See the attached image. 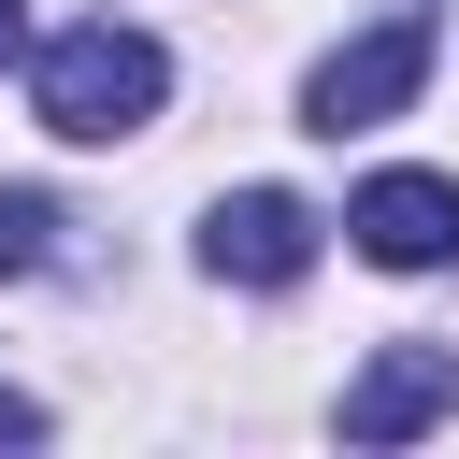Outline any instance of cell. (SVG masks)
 Returning <instances> with one entry per match:
<instances>
[{"label": "cell", "mask_w": 459, "mask_h": 459, "mask_svg": "<svg viewBox=\"0 0 459 459\" xmlns=\"http://www.w3.org/2000/svg\"><path fill=\"white\" fill-rule=\"evenodd\" d=\"M29 100H43V129H57V143H129V129L172 100V57H158V29L86 14V29H57V43H43Z\"/></svg>", "instance_id": "cell-1"}, {"label": "cell", "mask_w": 459, "mask_h": 459, "mask_svg": "<svg viewBox=\"0 0 459 459\" xmlns=\"http://www.w3.org/2000/svg\"><path fill=\"white\" fill-rule=\"evenodd\" d=\"M430 86V14H387V29H359V43H330L316 57V86H301V129H387L402 100Z\"/></svg>", "instance_id": "cell-2"}, {"label": "cell", "mask_w": 459, "mask_h": 459, "mask_svg": "<svg viewBox=\"0 0 459 459\" xmlns=\"http://www.w3.org/2000/svg\"><path fill=\"white\" fill-rule=\"evenodd\" d=\"M201 273H215V287H301V273H316V215H301L287 186H230V201L201 215Z\"/></svg>", "instance_id": "cell-3"}, {"label": "cell", "mask_w": 459, "mask_h": 459, "mask_svg": "<svg viewBox=\"0 0 459 459\" xmlns=\"http://www.w3.org/2000/svg\"><path fill=\"white\" fill-rule=\"evenodd\" d=\"M344 230H359V258L430 273V258H459V186H445V172H373V186L344 201Z\"/></svg>", "instance_id": "cell-4"}, {"label": "cell", "mask_w": 459, "mask_h": 459, "mask_svg": "<svg viewBox=\"0 0 459 459\" xmlns=\"http://www.w3.org/2000/svg\"><path fill=\"white\" fill-rule=\"evenodd\" d=\"M430 416H459V344H387V359L344 387V445H402V430H430Z\"/></svg>", "instance_id": "cell-5"}, {"label": "cell", "mask_w": 459, "mask_h": 459, "mask_svg": "<svg viewBox=\"0 0 459 459\" xmlns=\"http://www.w3.org/2000/svg\"><path fill=\"white\" fill-rule=\"evenodd\" d=\"M57 258V201L43 186H0V273H43Z\"/></svg>", "instance_id": "cell-6"}, {"label": "cell", "mask_w": 459, "mask_h": 459, "mask_svg": "<svg viewBox=\"0 0 459 459\" xmlns=\"http://www.w3.org/2000/svg\"><path fill=\"white\" fill-rule=\"evenodd\" d=\"M0 445H43V402L29 387H0Z\"/></svg>", "instance_id": "cell-7"}, {"label": "cell", "mask_w": 459, "mask_h": 459, "mask_svg": "<svg viewBox=\"0 0 459 459\" xmlns=\"http://www.w3.org/2000/svg\"><path fill=\"white\" fill-rule=\"evenodd\" d=\"M14 43H29V0H0V57H14Z\"/></svg>", "instance_id": "cell-8"}]
</instances>
